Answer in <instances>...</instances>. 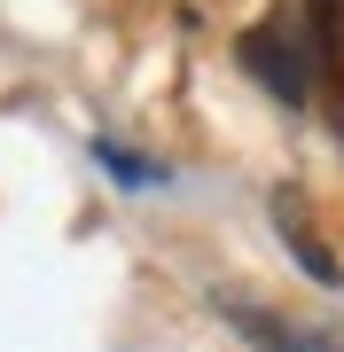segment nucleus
<instances>
[{
	"mask_svg": "<svg viewBox=\"0 0 344 352\" xmlns=\"http://www.w3.org/2000/svg\"><path fill=\"white\" fill-rule=\"evenodd\" d=\"M242 63L266 78L282 102H306V94H313V47H306V24H297V0L274 8L266 24L242 39Z\"/></svg>",
	"mask_w": 344,
	"mask_h": 352,
	"instance_id": "1",
	"label": "nucleus"
},
{
	"mask_svg": "<svg viewBox=\"0 0 344 352\" xmlns=\"http://www.w3.org/2000/svg\"><path fill=\"white\" fill-rule=\"evenodd\" d=\"M297 24H306V47H313V87L344 118V0H297Z\"/></svg>",
	"mask_w": 344,
	"mask_h": 352,
	"instance_id": "2",
	"label": "nucleus"
},
{
	"mask_svg": "<svg viewBox=\"0 0 344 352\" xmlns=\"http://www.w3.org/2000/svg\"><path fill=\"white\" fill-rule=\"evenodd\" d=\"M227 321L266 352H344V329H297L282 314H258V305H227Z\"/></svg>",
	"mask_w": 344,
	"mask_h": 352,
	"instance_id": "3",
	"label": "nucleus"
},
{
	"mask_svg": "<svg viewBox=\"0 0 344 352\" xmlns=\"http://www.w3.org/2000/svg\"><path fill=\"white\" fill-rule=\"evenodd\" d=\"M274 212H282V235H290V243H297V258H306V266H313V274H321V282H344V274H336V258H329V251H321V243L306 235V219H297V196H282V204H274Z\"/></svg>",
	"mask_w": 344,
	"mask_h": 352,
	"instance_id": "4",
	"label": "nucleus"
}]
</instances>
